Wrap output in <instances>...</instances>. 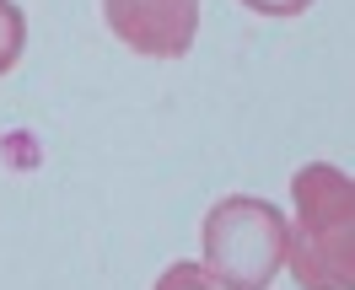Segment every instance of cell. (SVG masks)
Returning a JSON list of instances; mask_svg holds the SVG:
<instances>
[{
    "label": "cell",
    "mask_w": 355,
    "mask_h": 290,
    "mask_svg": "<svg viewBox=\"0 0 355 290\" xmlns=\"http://www.w3.org/2000/svg\"><path fill=\"white\" fill-rule=\"evenodd\" d=\"M103 17L140 60H183L200 33V0H103Z\"/></svg>",
    "instance_id": "obj_3"
},
{
    "label": "cell",
    "mask_w": 355,
    "mask_h": 290,
    "mask_svg": "<svg viewBox=\"0 0 355 290\" xmlns=\"http://www.w3.org/2000/svg\"><path fill=\"white\" fill-rule=\"evenodd\" d=\"M22 44H27V17L17 0H0V75L22 60Z\"/></svg>",
    "instance_id": "obj_4"
},
{
    "label": "cell",
    "mask_w": 355,
    "mask_h": 290,
    "mask_svg": "<svg viewBox=\"0 0 355 290\" xmlns=\"http://www.w3.org/2000/svg\"><path fill=\"white\" fill-rule=\"evenodd\" d=\"M151 290H216V280L205 274V264H167Z\"/></svg>",
    "instance_id": "obj_5"
},
{
    "label": "cell",
    "mask_w": 355,
    "mask_h": 290,
    "mask_svg": "<svg viewBox=\"0 0 355 290\" xmlns=\"http://www.w3.org/2000/svg\"><path fill=\"white\" fill-rule=\"evenodd\" d=\"M200 237L205 274L221 290H269V280L280 274L291 253V221L269 199H248V194L210 204Z\"/></svg>",
    "instance_id": "obj_2"
},
{
    "label": "cell",
    "mask_w": 355,
    "mask_h": 290,
    "mask_svg": "<svg viewBox=\"0 0 355 290\" xmlns=\"http://www.w3.org/2000/svg\"><path fill=\"white\" fill-rule=\"evenodd\" d=\"M248 11H259V17H302L312 0H243Z\"/></svg>",
    "instance_id": "obj_6"
},
{
    "label": "cell",
    "mask_w": 355,
    "mask_h": 290,
    "mask_svg": "<svg viewBox=\"0 0 355 290\" xmlns=\"http://www.w3.org/2000/svg\"><path fill=\"white\" fill-rule=\"evenodd\" d=\"M291 274L302 290H355V178L307 161L291 178Z\"/></svg>",
    "instance_id": "obj_1"
}]
</instances>
